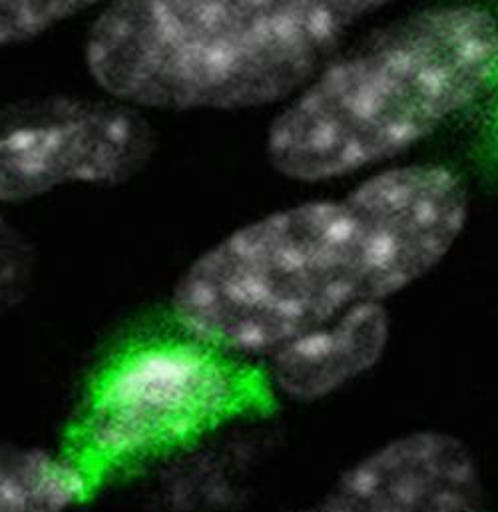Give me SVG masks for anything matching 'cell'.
Segmentation results:
<instances>
[{
	"mask_svg": "<svg viewBox=\"0 0 498 512\" xmlns=\"http://www.w3.org/2000/svg\"><path fill=\"white\" fill-rule=\"evenodd\" d=\"M471 218L445 164L379 170L333 198L299 202L228 232L176 277L178 331L226 357H267L365 303L429 277Z\"/></svg>",
	"mask_w": 498,
	"mask_h": 512,
	"instance_id": "obj_1",
	"label": "cell"
},
{
	"mask_svg": "<svg viewBox=\"0 0 498 512\" xmlns=\"http://www.w3.org/2000/svg\"><path fill=\"white\" fill-rule=\"evenodd\" d=\"M401 0H108L84 40L102 92L136 112H244L293 96L341 40Z\"/></svg>",
	"mask_w": 498,
	"mask_h": 512,
	"instance_id": "obj_2",
	"label": "cell"
},
{
	"mask_svg": "<svg viewBox=\"0 0 498 512\" xmlns=\"http://www.w3.org/2000/svg\"><path fill=\"white\" fill-rule=\"evenodd\" d=\"M498 80V18L485 6L423 8L327 60L271 118L273 174L315 186L407 154Z\"/></svg>",
	"mask_w": 498,
	"mask_h": 512,
	"instance_id": "obj_3",
	"label": "cell"
},
{
	"mask_svg": "<svg viewBox=\"0 0 498 512\" xmlns=\"http://www.w3.org/2000/svg\"><path fill=\"white\" fill-rule=\"evenodd\" d=\"M224 357L186 335L124 349L96 375L70 451L98 481L208 431L238 393Z\"/></svg>",
	"mask_w": 498,
	"mask_h": 512,
	"instance_id": "obj_4",
	"label": "cell"
},
{
	"mask_svg": "<svg viewBox=\"0 0 498 512\" xmlns=\"http://www.w3.org/2000/svg\"><path fill=\"white\" fill-rule=\"evenodd\" d=\"M142 112L110 98H56L0 110V212L64 188H112L154 154Z\"/></svg>",
	"mask_w": 498,
	"mask_h": 512,
	"instance_id": "obj_5",
	"label": "cell"
},
{
	"mask_svg": "<svg viewBox=\"0 0 498 512\" xmlns=\"http://www.w3.org/2000/svg\"><path fill=\"white\" fill-rule=\"evenodd\" d=\"M293 512H487V483L465 439L413 429L361 455Z\"/></svg>",
	"mask_w": 498,
	"mask_h": 512,
	"instance_id": "obj_6",
	"label": "cell"
},
{
	"mask_svg": "<svg viewBox=\"0 0 498 512\" xmlns=\"http://www.w3.org/2000/svg\"><path fill=\"white\" fill-rule=\"evenodd\" d=\"M387 303H365L267 355L269 383L283 399L317 403L371 373L391 343Z\"/></svg>",
	"mask_w": 498,
	"mask_h": 512,
	"instance_id": "obj_7",
	"label": "cell"
},
{
	"mask_svg": "<svg viewBox=\"0 0 498 512\" xmlns=\"http://www.w3.org/2000/svg\"><path fill=\"white\" fill-rule=\"evenodd\" d=\"M108 0H0V48L28 44Z\"/></svg>",
	"mask_w": 498,
	"mask_h": 512,
	"instance_id": "obj_8",
	"label": "cell"
},
{
	"mask_svg": "<svg viewBox=\"0 0 498 512\" xmlns=\"http://www.w3.org/2000/svg\"><path fill=\"white\" fill-rule=\"evenodd\" d=\"M28 271V252L0 212V305L18 293Z\"/></svg>",
	"mask_w": 498,
	"mask_h": 512,
	"instance_id": "obj_9",
	"label": "cell"
},
{
	"mask_svg": "<svg viewBox=\"0 0 498 512\" xmlns=\"http://www.w3.org/2000/svg\"><path fill=\"white\" fill-rule=\"evenodd\" d=\"M0 512H4V485H2V473H0Z\"/></svg>",
	"mask_w": 498,
	"mask_h": 512,
	"instance_id": "obj_10",
	"label": "cell"
}]
</instances>
